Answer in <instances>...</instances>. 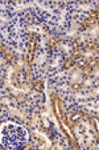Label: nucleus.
I'll return each mask as SVG.
<instances>
[{"label":"nucleus","mask_w":99,"mask_h":150,"mask_svg":"<svg viewBox=\"0 0 99 150\" xmlns=\"http://www.w3.org/2000/svg\"><path fill=\"white\" fill-rule=\"evenodd\" d=\"M26 132L23 126L16 124H8L1 130V144L8 149H17L26 142Z\"/></svg>","instance_id":"f257e3e1"}]
</instances>
